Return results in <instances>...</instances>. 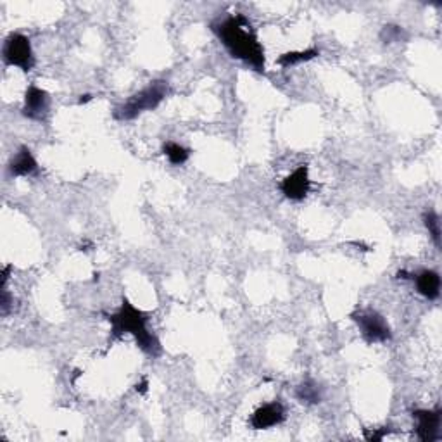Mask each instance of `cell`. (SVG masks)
Masks as SVG:
<instances>
[{"instance_id": "obj_1", "label": "cell", "mask_w": 442, "mask_h": 442, "mask_svg": "<svg viewBox=\"0 0 442 442\" xmlns=\"http://www.w3.org/2000/svg\"><path fill=\"white\" fill-rule=\"evenodd\" d=\"M213 31L235 59H241L258 73H265V49L258 40L256 31L244 14H232L213 25Z\"/></svg>"}, {"instance_id": "obj_2", "label": "cell", "mask_w": 442, "mask_h": 442, "mask_svg": "<svg viewBox=\"0 0 442 442\" xmlns=\"http://www.w3.org/2000/svg\"><path fill=\"white\" fill-rule=\"evenodd\" d=\"M111 324V333L114 338H119L125 333L135 337L138 348L143 353L150 354V356H159L161 353V344H159L158 337L149 332L147 328V314L135 308L128 299L123 297L121 308L116 313L109 316Z\"/></svg>"}, {"instance_id": "obj_3", "label": "cell", "mask_w": 442, "mask_h": 442, "mask_svg": "<svg viewBox=\"0 0 442 442\" xmlns=\"http://www.w3.org/2000/svg\"><path fill=\"white\" fill-rule=\"evenodd\" d=\"M166 95H168V82H162V79L153 82L138 94L131 95L125 104L116 107L114 118L119 119V121H130V119L138 118L145 111L156 109L165 101Z\"/></svg>"}, {"instance_id": "obj_4", "label": "cell", "mask_w": 442, "mask_h": 442, "mask_svg": "<svg viewBox=\"0 0 442 442\" xmlns=\"http://www.w3.org/2000/svg\"><path fill=\"white\" fill-rule=\"evenodd\" d=\"M4 62L7 66H16L21 71H31L35 65L33 49H31L30 38L21 33L9 35L4 43Z\"/></svg>"}, {"instance_id": "obj_5", "label": "cell", "mask_w": 442, "mask_h": 442, "mask_svg": "<svg viewBox=\"0 0 442 442\" xmlns=\"http://www.w3.org/2000/svg\"><path fill=\"white\" fill-rule=\"evenodd\" d=\"M351 318L360 328L361 336L370 344L385 342L390 338V326L380 313L373 311V309H361V311L353 313Z\"/></svg>"}, {"instance_id": "obj_6", "label": "cell", "mask_w": 442, "mask_h": 442, "mask_svg": "<svg viewBox=\"0 0 442 442\" xmlns=\"http://www.w3.org/2000/svg\"><path fill=\"white\" fill-rule=\"evenodd\" d=\"M413 418L416 420V436L421 442L439 439L442 411L441 409H415Z\"/></svg>"}, {"instance_id": "obj_7", "label": "cell", "mask_w": 442, "mask_h": 442, "mask_svg": "<svg viewBox=\"0 0 442 442\" xmlns=\"http://www.w3.org/2000/svg\"><path fill=\"white\" fill-rule=\"evenodd\" d=\"M309 189H311V180H309V170L306 165H301L280 183L282 194L290 201H302L309 194Z\"/></svg>"}, {"instance_id": "obj_8", "label": "cell", "mask_w": 442, "mask_h": 442, "mask_svg": "<svg viewBox=\"0 0 442 442\" xmlns=\"http://www.w3.org/2000/svg\"><path fill=\"white\" fill-rule=\"evenodd\" d=\"M49 104H50L49 94H47L45 90L38 89L37 85H31L30 89L26 90L23 114H25L28 119H33V121H42V119H45L47 113H49Z\"/></svg>"}, {"instance_id": "obj_9", "label": "cell", "mask_w": 442, "mask_h": 442, "mask_svg": "<svg viewBox=\"0 0 442 442\" xmlns=\"http://www.w3.org/2000/svg\"><path fill=\"white\" fill-rule=\"evenodd\" d=\"M285 418V409L282 403L273 401V403H266L260 406L256 411L250 416V427L254 430H268L275 427V425L282 424Z\"/></svg>"}, {"instance_id": "obj_10", "label": "cell", "mask_w": 442, "mask_h": 442, "mask_svg": "<svg viewBox=\"0 0 442 442\" xmlns=\"http://www.w3.org/2000/svg\"><path fill=\"white\" fill-rule=\"evenodd\" d=\"M37 171V159L33 158V154H31V150L26 145H23L9 162L11 177H30V175H35Z\"/></svg>"}, {"instance_id": "obj_11", "label": "cell", "mask_w": 442, "mask_h": 442, "mask_svg": "<svg viewBox=\"0 0 442 442\" xmlns=\"http://www.w3.org/2000/svg\"><path fill=\"white\" fill-rule=\"evenodd\" d=\"M415 282H416L418 292H420L425 299L433 301L439 297L441 277L437 272H433V270H425V272L416 275Z\"/></svg>"}, {"instance_id": "obj_12", "label": "cell", "mask_w": 442, "mask_h": 442, "mask_svg": "<svg viewBox=\"0 0 442 442\" xmlns=\"http://www.w3.org/2000/svg\"><path fill=\"white\" fill-rule=\"evenodd\" d=\"M320 55V50L316 49H306V50H294V53H285L278 57V66L282 67H290L301 65V62H308L311 59L318 57Z\"/></svg>"}, {"instance_id": "obj_13", "label": "cell", "mask_w": 442, "mask_h": 442, "mask_svg": "<svg viewBox=\"0 0 442 442\" xmlns=\"http://www.w3.org/2000/svg\"><path fill=\"white\" fill-rule=\"evenodd\" d=\"M297 399L308 404H318L321 401V389L316 382L304 380L299 387L296 389Z\"/></svg>"}, {"instance_id": "obj_14", "label": "cell", "mask_w": 442, "mask_h": 442, "mask_svg": "<svg viewBox=\"0 0 442 442\" xmlns=\"http://www.w3.org/2000/svg\"><path fill=\"white\" fill-rule=\"evenodd\" d=\"M162 154L168 158V161L173 166L185 165V162L189 161V156H190L189 149H185V147L180 145V143H177V142H166L165 145H162Z\"/></svg>"}, {"instance_id": "obj_15", "label": "cell", "mask_w": 442, "mask_h": 442, "mask_svg": "<svg viewBox=\"0 0 442 442\" xmlns=\"http://www.w3.org/2000/svg\"><path fill=\"white\" fill-rule=\"evenodd\" d=\"M424 223H425V226H427L432 241L436 242V245L439 248L441 245V218H439V214H437L436 211H427V213L424 214Z\"/></svg>"}, {"instance_id": "obj_16", "label": "cell", "mask_w": 442, "mask_h": 442, "mask_svg": "<svg viewBox=\"0 0 442 442\" xmlns=\"http://www.w3.org/2000/svg\"><path fill=\"white\" fill-rule=\"evenodd\" d=\"M404 37V31L401 26H394V25H385L382 28L380 38L384 40V43H394V42H401V38Z\"/></svg>"}, {"instance_id": "obj_17", "label": "cell", "mask_w": 442, "mask_h": 442, "mask_svg": "<svg viewBox=\"0 0 442 442\" xmlns=\"http://www.w3.org/2000/svg\"><path fill=\"white\" fill-rule=\"evenodd\" d=\"M385 433H389V427H384V429H380V430H373L372 433H366V439L373 441V442H378V441L384 439Z\"/></svg>"}, {"instance_id": "obj_18", "label": "cell", "mask_w": 442, "mask_h": 442, "mask_svg": "<svg viewBox=\"0 0 442 442\" xmlns=\"http://www.w3.org/2000/svg\"><path fill=\"white\" fill-rule=\"evenodd\" d=\"M0 308H2V314H9L11 309V296L6 289L2 290V302H0Z\"/></svg>"}, {"instance_id": "obj_19", "label": "cell", "mask_w": 442, "mask_h": 442, "mask_svg": "<svg viewBox=\"0 0 442 442\" xmlns=\"http://www.w3.org/2000/svg\"><path fill=\"white\" fill-rule=\"evenodd\" d=\"M147 385H149V384H147V380H142L140 384H137V387H135V389H137V392L145 394L147 392Z\"/></svg>"}, {"instance_id": "obj_20", "label": "cell", "mask_w": 442, "mask_h": 442, "mask_svg": "<svg viewBox=\"0 0 442 442\" xmlns=\"http://www.w3.org/2000/svg\"><path fill=\"white\" fill-rule=\"evenodd\" d=\"M90 95H82V99H79V104H85V102L90 101Z\"/></svg>"}]
</instances>
